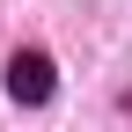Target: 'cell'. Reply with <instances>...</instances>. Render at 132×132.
<instances>
[{
	"mask_svg": "<svg viewBox=\"0 0 132 132\" xmlns=\"http://www.w3.org/2000/svg\"><path fill=\"white\" fill-rule=\"evenodd\" d=\"M52 95H59V59L44 52V44H22V52L7 59V103L52 110Z\"/></svg>",
	"mask_w": 132,
	"mask_h": 132,
	"instance_id": "1",
	"label": "cell"
}]
</instances>
